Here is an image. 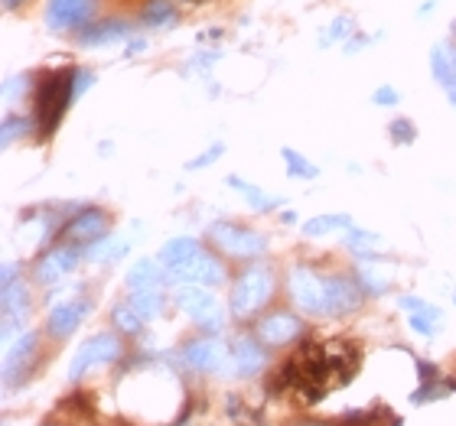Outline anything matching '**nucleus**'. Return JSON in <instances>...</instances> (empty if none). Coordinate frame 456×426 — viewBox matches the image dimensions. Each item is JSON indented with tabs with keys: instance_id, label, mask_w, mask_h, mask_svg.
<instances>
[{
	"instance_id": "obj_9",
	"label": "nucleus",
	"mask_w": 456,
	"mask_h": 426,
	"mask_svg": "<svg viewBox=\"0 0 456 426\" xmlns=\"http://www.w3.org/2000/svg\"><path fill=\"white\" fill-rule=\"evenodd\" d=\"M183 358L192 371H219L225 361V351L216 339H196L183 349Z\"/></svg>"
},
{
	"instance_id": "obj_36",
	"label": "nucleus",
	"mask_w": 456,
	"mask_h": 426,
	"mask_svg": "<svg viewBox=\"0 0 456 426\" xmlns=\"http://www.w3.org/2000/svg\"><path fill=\"white\" fill-rule=\"evenodd\" d=\"M391 131H395V137H408V141H411V137H414V127H408V124H404V121H398V124H395V127H391Z\"/></svg>"
},
{
	"instance_id": "obj_25",
	"label": "nucleus",
	"mask_w": 456,
	"mask_h": 426,
	"mask_svg": "<svg viewBox=\"0 0 456 426\" xmlns=\"http://www.w3.org/2000/svg\"><path fill=\"white\" fill-rule=\"evenodd\" d=\"M114 326L121 332H141L143 326V316L134 309L131 303H124V306H114Z\"/></svg>"
},
{
	"instance_id": "obj_24",
	"label": "nucleus",
	"mask_w": 456,
	"mask_h": 426,
	"mask_svg": "<svg viewBox=\"0 0 456 426\" xmlns=\"http://www.w3.org/2000/svg\"><path fill=\"white\" fill-rule=\"evenodd\" d=\"M173 13H176V7H173L170 0H151L147 7H143V23L147 27H167L173 20Z\"/></svg>"
},
{
	"instance_id": "obj_40",
	"label": "nucleus",
	"mask_w": 456,
	"mask_h": 426,
	"mask_svg": "<svg viewBox=\"0 0 456 426\" xmlns=\"http://www.w3.org/2000/svg\"><path fill=\"white\" fill-rule=\"evenodd\" d=\"M310 426H314V423H310Z\"/></svg>"
},
{
	"instance_id": "obj_16",
	"label": "nucleus",
	"mask_w": 456,
	"mask_h": 426,
	"mask_svg": "<svg viewBox=\"0 0 456 426\" xmlns=\"http://www.w3.org/2000/svg\"><path fill=\"white\" fill-rule=\"evenodd\" d=\"M88 313V303L86 300H76V303H62L53 309V316H49V332L53 335H69V332L76 329L78 322L86 319Z\"/></svg>"
},
{
	"instance_id": "obj_30",
	"label": "nucleus",
	"mask_w": 456,
	"mask_h": 426,
	"mask_svg": "<svg viewBox=\"0 0 456 426\" xmlns=\"http://www.w3.org/2000/svg\"><path fill=\"white\" fill-rule=\"evenodd\" d=\"M349 29H352V20H349V17H339V20H336V23H333V27H330V29H326V33H323V36H326L323 43H330V39H333V43H339V39L346 36Z\"/></svg>"
},
{
	"instance_id": "obj_22",
	"label": "nucleus",
	"mask_w": 456,
	"mask_h": 426,
	"mask_svg": "<svg viewBox=\"0 0 456 426\" xmlns=\"http://www.w3.org/2000/svg\"><path fill=\"white\" fill-rule=\"evenodd\" d=\"M352 218L349 215H316L310 218V221H304V231L310 237L316 235H326V231H336V228H349Z\"/></svg>"
},
{
	"instance_id": "obj_6",
	"label": "nucleus",
	"mask_w": 456,
	"mask_h": 426,
	"mask_svg": "<svg viewBox=\"0 0 456 426\" xmlns=\"http://www.w3.org/2000/svg\"><path fill=\"white\" fill-rule=\"evenodd\" d=\"M362 286L349 277H323V316H346L359 309Z\"/></svg>"
},
{
	"instance_id": "obj_4",
	"label": "nucleus",
	"mask_w": 456,
	"mask_h": 426,
	"mask_svg": "<svg viewBox=\"0 0 456 426\" xmlns=\"http://www.w3.org/2000/svg\"><path fill=\"white\" fill-rule=\"evenodd\" d=\"M176 303L186 309L196 326L202 329H219L222 326V306L219 300L209 293V290H202V286H183L180 293H176Z\"/></svg>"
},
{
	"instance_id": "obj_27",
	"label": "nucleus",
	"mask_w": 456,
	"mask_h": 426,
	"mask_svg": "<svg viewBox=\"0 0 456 426\" xmlns=\"http://www.w3.org/2000/svg\"><path fill=\"white\" fill-rule=\"evenodd\" d=\"M228 182H232V186H235V189H241V192H245V199L251 202V205H255V209L267 212V209H274V205H277V199H265V192H261V189H251V186H245V182H241V180H228Z\"/></svg>"
},
{
	"instance_id": "obj_35",
	"label": "nucleus",
	"mask_w": 456,
	"mask_h": 426,
	"mask_svg": "<svg viewBox=\"0 0 456 426\" xmlns=\"http://www.w3.org/2000/svg\"><path fill=\"white\" fill-rule=\"evenodd\" d=\"M375 101H379V105H395V101H398V95H395V88H379Z\"/></svg>"
},
{
	"instance_id": "obj_23",
	"label": "nucleus",
	"mask_w": 456,
	"mask_h": 426,
	"mask_svg": "<svg viewBox=\"0 0 456 426\" xmlns=\"http://www.w3.org/2000/svg\"><path fill=\"white\" fill-rule=\"evenodd\" d=\"M131 306L143 319H153V316H160V309H163V296L157 293V290H137V293L131 296Z\"/></svg>"
},
{
	"instance_id": "obj_21",
	"label": "nucleus",
	"mask_w": 456,
	"mask_h": 426,
	"mask_svg": "<svg viewBox=\"0 0 456 426\" xmlns=\"http://www.w3.org/2000/svg\"><path fill=\"white\" fill-rule=\"evenodd\" d=\"M430 62H434V76H437L447 88H453L456 85V66H453V59H450V49L437 46L434 49V56H430Z\"/></svg>"
},
{
	"instance_id": "obj_12",
	"label": "nucleus",
	"mask_w": 456,
	"mask_h": 426,
	"mask_svg": "<svg viewBox=\"0 0 456 426\" xmlns=\"http://www.w3.org/2000/svg\"><path fill=\"white\" fill-rule=\"evenodd\" d=\"M297 332H300V322L290 313L267 316V319L257 326V335H261V342H267V345H284V342L294 339Z\"/></svg>"
},
{
	"instance_id": "obj_32",
	"label": "nucleus",
	"mask_w": 456,
	"mask_h": 426,
	"mask_svg": "<svg viewBox=\"0 0 456 426\" xmlns=\"http://www.w3.org/2000/svg\"><path fill=\"white\" fill-rule=\"evenodd\" d=\"M222 157V143H216L209 153H202V157H196V160L190 163V170H200V166H209L212 160H219Z\"/></svg>"
},
{
	"instance_id": "obj_11",
	"label": "nucleus",
	"mask_w": 456,
	"mask_h": 426,
	"mask_svg": "<svg viewBox=\"0 0 456 426\" xmlns=\"http://www.w3.org/2000/svg\"><path fill=\"white\" fill-rule=\"evenodd\" d=\"M78 264V254L72 251V247H53L43 261H39L37 267V277L43 280V284H59L66 274H72Z\"/></svg>"
},
{
	"instance_id": "obj_37",
	"label": "nucleus",
	"mask_w": 456,
	"mask_h": 426,
	"mask_svg": "<svg viewBox=\"0 0 456 426\" xmlns=\"http://www.w3.org/2000/svg\"><path fill=\"white\" fill-rule=\"evenodd\" d=\"M4 4H7V7L13 10V7H17V4H23V0H4Z\"/></svg>"
},
{
	"instance_id": "obj_10",
	"label": "nucleus",
	"mask_w": 456,
	"mask_h": 426,
	"mask_svg": "<svg viewBox=\"0 0 456 426\" xmlns=\"http://www.w3.org/2000/svg\"><path fill=\"white\" fill-rule=\"evenodd\" d=\"M88 10H92L88 0H49L46 23L53 29H72L82 20H88Z\"/></svg>"
},
{
	"instance_id": "obj_39",
	"label": "nucleus",
	"mask_w": 456,
	"mask_h": 426,
	"mask_svg": "<svg viewBox=\"0 0 456 426\" xmlns=\"http://www.w3.org/2000/svg\"><path fill=\"white\" fill-rule=\"evenodd\" d=\"M453 66H456V56H453Z\"/></svg>"
},
{
	"instance_id": "obj_7",
	"label": "nucleus",
	"mask_w": 456,
	"mask_h": 426,
	"mask_svg": "<svg viewBox=\"0 0 456 426\" xmlns=\"http://www.w3.org/2000/svg\"><path fill=\"white\" fill-rule=\"evenodd\" d=\"M290 296L304 313H323V277H316L306 267H297L290 274Z\"/></svg>"
},
{
	"instance_id": "obj_2",
	"label": "nucleus",
	"mask_w": 456,
	"mask_h": 426,
	"mask_svg": "<svg viewBox=\"0 0 456 426\" xmlns=\"http://www.w3.org/2000/svg\"><path fill=\"white\" fill-rule=\"evenodd\" d=\"M271 293H274V274L267 267H251L232 286V300L228 303H232V313L235 316H251L271 300Z\"/></svg>"
},
{
	"instance_id": "obj_34",
	"label": "nucleus",
	"mask_w": 456,
	"mask_h": 426,
	"mask_svg": "<svg viewBox=\"0 0 456 426\" xmlns=\"http://www.w3.org/2000/svg\"><path fill=\"white\" fill-rule=\"evenodd\" d=\"M92 82H95V76H92V72H78V76H76V95H82Z\"/></svg>"
},
{
	"instance_id": "obj_8",
	"label": "nucleus",
	"mask_w": 456,
	"mask_h": 426,
	"mask_svg": "<svg viewBox=\"0 0 456 426\" xmlns=\"http://www.w3.org/2000/svg\"><path fill=\"white\" fill-rule=\"evenodd\" d=\"M170 280L173 284L180 280L183 286H216V284H222V264L212 254H200L192 264L173 270Z\"/></svg>"
},
{
	"instance_id": "obj_19",
	"label": "nucleus",
	"mask_w": 456,
	"mask_h": 426,
	"mask_svg": "<svg viewBox=\"0 0 456 426\" xmlns=\"http://www.w3.org/2000/svg\"><path fill=\"white\" fill-rule=\"evenodd\" d=\"M157 284H160V267H157V261H151V257L137 261V264L131 267V274H127V286H131L134 293H137V290H157Z\"/></svg>"
},
{
	"instance_id": "obj_18",
	"label": "nucleus",
	"mask_w": 456,
	"mask_h": 426,
	"mask_svg": "<svg viewBox=\"0 0 456 426\" xmlns=\"http://www.w3.org/2000/svg\"><path fill=\"white\" fill-rule=\"evenodd\" d=\"M27 306H29L27 284H20V280H10V284H4V322H7V332L13 329L10 322L20 319V316L27 313Z\"/></svg>"
},
{
	"instance_id": "obj_33",
	"label": "nucleus",
	"mask_w": 456,
	"mask_h": 426,
	"mask_svg": "<svg viewBox=\"0 0 456 426\" xmlns=\"http://www.w3.org/2000/svg\"><path fill=\"white\" fill-rule=\"evenodd\" d=\"M411 329L418 332V335H430V332H434V329H430V322L424 319V316H411Z\"/></svg>"
},
{
	"instance_id": "obj_20",
	"label": "nucleus",
	"mask_w": 456,
	"mask_h": 426,
	"mask_svg": "<svg viewBox=\"0 0 456 426\" xmlns=\"http://www.w3.org/2000/svg\"><path fill=\"white\" fill-rule=\"evenodd\" d=\"M37 342H39L37 332H23V335H20L17 345H13V349L7 351V374H13V371H17L20 361H27L29 355L37 351Z\"/></svg>"
},
{
	"instance_id": "obj_31",
	"label": "nucleus",
	"mask_w": 456,
	"mask_h": 426,
	"mask_svg": "<svg viewBox=\"0 0 456 426\" xmlns=\"http://www.w3.org/2000/svg\"><path fill=\"white\" fill-rule=\"evenodd\" d=\"M111 254H121L118 241H102V245L95 241V247L88 251V257H92V261H105V257H111Z\"/></svg>"
},
{
	"instance_id": "obj_13",
	"label": "nucleus",
	"mask_w": 456,
	"mask_h": 426,
	"mask_svg": "<svg viewBox=\"0 0 456 426\" xmlns=\"http://www.w3.org/2000/svg\"><path fill=\"white\" fill-rule=\"evenodd\" d=\"M127 36V23L124 20H102V23H92L88 29H82L78 43L86 49L92 46H108V43H118V39Z\"/></svg>"
},
{
	"instance_id": "obj_17",
	"label": "nucleus",
	"mask_w": 456,
	"mask_h": 426,
	"mask_svg": "<svg viewBox=\"0 0 456 426\" xmlns=\"http://www.w3.org/2000/svg\"><path fill=\"white\" fill-rule=\"evenodd\" d=\"M105 212H98V209H86L82 215L72 221V225L66 228V235L69 241H98V235L105 231Z\"/></svg>"
},
{
	"instance_id": "obj_26",
	"label": "nucleus",
	"mask_w": 456,
	"mask_h": 426,
	"mask_svg": "<svg viewBox=\"0 0 456 426\" xmlns=\"http://www.w3.org/2000/svg\"><path fill=\"white\" fill-rule=\"evenodd\" d=\"M284 160L290 163V176H297V180H314L316 173H320L314 163L304 160V157H300L297 150H284Z\"/></svg>"
},
{
	"instance_id": "obj_3",
	"label": "nucleus",
	"mask_w": 456,
	"mask_h": 426,
	"mask_svg": "<svg viewBox=\"0 0 456 426\" xmlns=\"http://www.w3.org/2000/svg\"><path fill=\"white\" fill-rule=\"evenodd\" d=\"M118 355H121V342L114 339V335H108V332H98V335H92L88 342L78 345L76 358L69 365V378H82L86 371L98 368V365H108Z\"/></svg>"
},
{
	"instance_id": "obj_29",
	"label": "nucleus",
	"mask_w": 456,
	"mask_h": 426,
	"mask_svg": "<svg viewBox=\"0 0 456 426\" xmlns=\"http://www.w3.org/2000/svg\"><path fill=\"white\" fill-rule=\"evenodd\" d=\"M23 137V133H27V121H23V117H13V114H10L7 121H4V143H13V137Z\"/></svg>"
},
{
	"instance_id": "obj_14",
	"label": "nucleus",
	"mask_w": 456,
	"mask_h": 426,
	"mask_svg": "<svg viewBox=\"0 0 456 426\" xmlns=\"http://www.w3.org/2000/svg\"><path fill=\"white\" fill-rule=\"evenodd\" d=\"M265 365V351L257 349L251 339H235L232 342V371L248 378V374H255L257 368Z\"/></svg>"
},
{
	"instance_id": "obj_38",
	"label": "nucleus",
	"mask_w": 456,
	"mask_h": 426,
	"mask_svg": "<svg viewBox=\"0 0 456 426\" xmlns=\"http://www.w3.org/2000/svg\"><path fill=\"white\" fill-rule=\"evenodd\" d=\"M450 101H453V105H456V85L450 88Z\"/></svg>"
},
{
	"instance_id": "obj_15",
	"label": "nucleus",
	"mask_w": 456,
	"mask_h": 426,
	"mask_svg": "<svg viewBox=\"0 0 456 426\" xmlns=\"http://www.w3.org/2000/svg\"><path fill=\"white\" fill-rule=\"evenodd\" d=\"M200 257V245H196V237H173V241H167L160 251V261L170 270H180V267L192 264Z\"/></svg>"
},
{
	"instance_id": "obj_5",
	"label": "nucleus",
	"mask_w": 456,
	"mask_h": 426,
	"mask_svg": "<svg viewBox=\"0 0 456 426\" xmlns=\"http://www.w3.org/2000/svg\"><path fill=\"white\" fill-rule=\"evenodd\" d=\"M212 237H216V245L232 257H255L265 251V237L257 235V231L241 228V225H228V221L212 228Z\"/></svg>"
},
{
	"instance_id": "obj_28",
	"label": "nucleus",
	"mask_w": 456,
	"mask_h": 426,
	"mask_svg": "<svg viewBox=\"0 0 456 426\" xmlns=\"http://www.w3.org/2000/svg\"><path fill=\"white\" fill-rule=\"evenodd\" d=\"M398 303H401V309H408V313H424V316H430V319H440V309H434V306H424L418 296H401Z\"/></svg>"
},
{
	"instance_id": "obj_1",
	"label": "nucleus",
	"mask_w": 456,
	"mask_h": 426,
	"mask_svg": "<svg viewBox=\"0 0 456 426\" xmlns=\"http://www.w3.org/2000/svg\"><path fill=\"white\" fill-rule=\"evenodd\" d=\"M72 98H76V72H69V68L66 72H53L43 82V88H39V101H37L39 127L53 131Z\"/></svg>"
}]
</instances>
